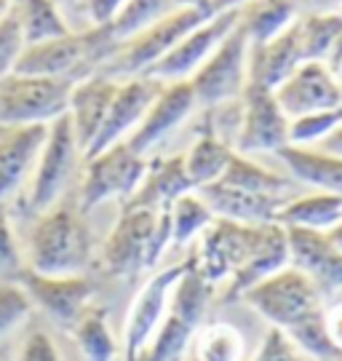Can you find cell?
I'll use <instances>...</instances> for the list:
<instances>
[{"label": "cell", "mask_w": 342, "mask_h": 361, "mask_svg": "<svg viewBox=\"0 0 342 361\" xmlns=\"http://www.w3.org/2000/svg\"><path fill=\"white\" fill-rule=\"evenodd\" d=\"M91 259V233L83 212L51 207L43 212L30 238V271L43 276H80Z\"/></svg>", "instance_id": "obj_1"}, {"label": "cell", "mask_w": 342, "mask_h": 361, "mask_svg": "<svg viewBox=\"0 0 342 361\" xmlns=\"http://www.w3.org/2000/svg\"><path fill=\"white\" fill-rule=\"evenodd\" d=\"M241 300H246V305H252L273 329H281L283 335L324 310V295L318 292V286L292 265L254 284L249 292H243Z\"/></svg>", "instance_id": "obj_2"}, {"label": "cell", "mask_w": 342, "mask_h": 361, "mask_svg": "<svg viewBox=\"0 0 342 361\" xmlns=\"http://www.w3.org/2000/svg\"><path fill=\"white\" fill-rule=\"evenodd\" d=\"M73 80L62 78H32L8 73L0 78V126L22 129L43 123L49 126L56 118L67 116Z\"/></svg>", "instance_id": "obj_3"}, {"label": "cell", "mask_w": 342, "mask_h": 361, "mask_svg": "<svg viewBox=\"0 0 342 361\" xmlns=\"http://www.w3.org/2000/svg\"><path fill=\"white\" fill-rule=\"evenodd\" d=\"M209 19H212V13L206 11L203 6H182V8H174L171 13H166L164 19H158L155 25L142 30L140 35H134L126 43H121V49L113 56V65L104 70V75L110 78L145 75L188 32H193L195 27H201Z\"/></svg>", "instance_id": "obj_4"}, {"label": "cell", "mask_w": 342, "mask_h": 361, "mask_svg": "<svg viewBox=\"0 0 342 361\" xmlns=\"http://www.w3.org/2000/svg\"><path fill=\"white\" fill-rule=\"evenodd\" d=\"M249 46L246 30L238 22L190 78L195 102L216 107L241 97L249 83Z\"/></svg>", "instance_id": "obj_5"}, {"label": "cell", "mask_w": 342, "mask_h": 361, "mask_svg": "<svg viewBox=\"0 0 342 361\" xmlns=\"http://www.w3.org/2000/svg\"><path fill=\"white\" fill-rule=\"evenodd\" d=\"M145 174H147V161L142 155L131 153L126 142L107 147L104 153L86 161L78 209L86 214L110 198H121L126 204L128 198L140 190Z\"/></svg>", "instance_id": "obj_6"}, {"label": "cell", "mask_w": 342, "mask_h": 361, "mask_svg": "<svg viewBox=\"0 0 342 361\" xmlns=\"http://www.w3.org/2000/svg\"><path fill=\"white\" fill-rule=\"evenodd\" d=\"M80 155L83 153H80V147L75 142L70 118L62 116L56 118L54 123H49V134H46L43 150L38 155L32 190H30V209L35 214L49 212L59 201V195L67 188L70 177H73Z\"/></svg>", "instance_id": "obj_7"}, {"label": "cell", "mask_w": 342, "mask_h": 361, "mask_svg": "<svg viewBox=\"0 0 342 361\" xmlns=\"http://www.w3.org/2000/svg\"><path fill=\"white\" fill-rule=\"evenodd\" d=\"M185 268H188V262L155 273L140 289V295L134 297L126 316V329H123V361H140L145 348L150 345V340L169 316L171 292Z\"/></svg>", "instance_id": "obj_8"}, {"label": "cell", "mask_w": 342, "mask_h": 361, "mask_svg": "<svg viewBox=\"0 0 342 361\" xmlns=\"http://www.w3.org/2000/svg\"><path fill=\"white\" fill-rule=\"evenodd\" d=\"M243 118L236 137V153H279L283 145H289V118L276 102V94L265 86L246 83L241 94Z\"/></svg>", "instance_id": "obj_9"}, {"label": "cell", "mask_w": 342, "mask_h": 361, "mask_svg": "<svg viewBox=\"0 0 342 361\" xmlns=\"http://www.w3.org/2000/svg\"><path fill=\"white\" fill-rule=\"evenodd\" d=\"M241 19V8H230L212 16L209 22H203L201 27H195L193 32H188L179 40L171 51L166 54L164 59H158L155 65L145 73L150 78H158L161 83H177V80H190L198 67L212 56L216 46L222 43V38L228 35L233 27Z\"/></svg>", "instance_id": "obj_10"}, {"label": "cell", "mask_w": 342, "mask_h": 361, "mask_svg": "<svg viewBox=\"0 0 342 361\" xmlns=\"http://www.w3.org/2000/svg\"><path fill=\"white\" fill-rule=\"evenodd\" d=\"M164 86L166 83H161L158 78L150 75H137L128 78L126 83H118V91H115L110 110L104 116V123H102L97 140L91 142V147L86 150L83 158L89 161V158L104 153L113 145L126 142L131 137V131L142 123L145 113L150 110V104L155 102V97L164 91Z\"/></svg>", "instance_id": "obj_11"}, {"label": "cell", "mask_w": 342, "mask_h": 361, "mask_svg": "<svg viewBox=\"0 0 342 361\" xmlns=\"http://www.w3.org/2000/svg\"><path fill=\"white\" fill-rule=\"evenodd\" d=\"M254 231L257 225H241V222L214 217V222L201 233L198 249L190 257L193 265L212 286H216L219 281H230L252 246Z\"/></svg>", "instance_id": "obj_12"}, {"label": "cell", "mask_w": 342, "mask_h": 361, "mask_svg": "<svg viewBox=\"0 0 342 361\" xmlns=\"http://www.w3.org/2000/svg\"><path fill=\"white\" fill-rule=\"evenodd\" d=\"M155 222H158L155 209L123 207V214L115 222L113 233L107 235L102 249L104 268L121 279H131L140 271H147V249Z\"/></svg>", "instance_id": "obj_13"}, {"label": "cell", "mask_w": 342, "mask_h": 361, "mask_svg": "<svg viewBox=\"0 0 342 361\" xmlns=\"http://www.w3.org/2000/svg\"><path fill=\"white\" fill-rule=\"evenodd\" d=\"M16 281L32 300V305H40L59 326H70V329L75 326L80 313L91 305V297L97 289L83 273L80 276H43L35 271H22Z\"/></svg>", "instance_id": "obj_14"}, {"label": "cell", "mask_w": 342, "mask_h": 361, "mask_svg": "<svg viewBox=\"0 0 342 361\" xmlns=\"http://www.w3.org/2000/svg\"><path fill=\"white\" fill-rule=\"evenodd\" d=\"M273 94L289 121L342 107V89L324 62H303Z\"/></svg>", "instance_id": "obj_15"}, {"label": "cell", "mask_w": 342, "mask_h": 361, "mask_svg": "<svg viewBox=\"0 0 342 361\" xmlns=\"http://www.w3.org/2000/svg\"><path fill=\"white\" fill-rule=\"evenodd\" d=\"M289 244V265L305 273L321 295L342 289V252L329 241L326 233L283 228Z\"/></svg>", "instance_id": "obj_16"}, {"label": "cell", "mask_w": 342, "mask_h": 361, "mask_svg": "<svg viewBox=\"0 0 342 361\" xmlns=\"http://www.w3.org/2000/svg\"><path fill=\"white\" fill-rule=\"evenodd\" d=\"M195 104L198 102H195V91H193L190 80L166 83L164 91L150 104V110L145 113L142 123L131 131V137L126 140L128 150L145 158L147 150H152L166 134H171L185 118L190 116Z\"/></svg>", "instance_id": "obj_17"}, {"label": "cell", "mask_w": 342, "mask_h": 361, "mask_svg": "<svg viewBox=\"0 0 342 361\" xmlns=\"http://www.w3.org/2000/svg\"><path fill=\"white\" fill-rule=\"evenodd\" d=\"M289 265V244H286V231L279 222H267L257 225L252 238V246L243 257L241 268L233 273L228 289V300H238L243 292H249L254 284H259L262 279L273 273L283 271Z\"/></svg>", "instance_id": "obj_18"}, {"label": "cell", "mask_w": 342, "mask_h": 361, "mask_svg": "<svg viewBox=\"0 0 342 361\" xmlns=\"http://www.w3.org/2000/svg\"><path fill=\"white\" fill-rule=\"evenodd\" d=\"M115 91H118V80L104 73H94V75L78 80L70 91L67 118L73 123V134H75V142L83 155L99 134Z\"/></svg>", "instance_id": "obj_19"}, {"label": "cell", "mask_w": 342, "mask_h": 361, "mask_svg": "<svg viewBox=\"0 0 342 361\" xmlns=\"http://www.w3.org/2000/svg\"><path fill=\"white\" fill-rule=\"evenodd\" d=\"M203 204L212 209L216 219H230V222H241V225H267L276 222L279 212L292 198L283 195H262V193H246L238 188H228L222 182L206 185L198 190Z\"/></svg>", "instance_id": "obj_20"}, {"label": "cell", "mask_w": 342, "mask_h": 361, "mask_svg": "<svg viewBox=\"0 0 342 361\" xmlns=\"http://www.w3.org/2000/svg\"><path fill=\"white\" fill-rule=\"evenodd\" d=\"M305 62L300 46V25L294 22L273 40L249 46V83L279 89L286 78Z\"/></svg>", "instance_id": "obj_21"}, {"label": "cell", "mask_w": 342, "mask_h": 361, "mask_svg": "<svg viewBox=\"0 0 342 361\" xmlns=\"http://www.w3.org/2000/svg\"><path fill=\"white\" fill-rule=\"evenodd\" d=\"M49 126H22L0 140V204L25 182V177L38 164Z\"/></svg>", "instance_id": "obj_22"}, {"label": "cell", "mask_w": 342, "mask_h": 361, "mask_svg": "<svg viewBox=\"0 0 342 361\" xmlns=\"http://www.w3.org/2000/svg\"><path fill=\"white\" fill-rule=\"evenodd\" d=\"M193 193V185L185 174V158L174 155V158H164L147 164V174L142 180L140 190L128 198L123 207H137V209H169L179 195Z\"/></svg>", "instance_id": "obj_23"}, {"label": "cell", "mask_w": 342, "mask_h": 361, "mask_svg": "<svg viewBox=\"0 0 342 361\" xmlns=\"http://www.w3.org/2000/svg\"><path fill=\"white\" fill-rule=\"evenodd\" d=\"M286 164L289 174L318 193H331L342 198V158L321 153L316 147H294L283 145L276 153Z\"/></svg>", "instance_id": "obj_24"}, {"label": "cell", "mask_w": 342, "mask_h": 361, "mask_svg": "<svg viewBox=\"0 0 342 361\" xmlns=\"http://www.w3.org/2000/svg\"><path fill=\"white\" fill-rule=\"evenodd\" d=\"M342 219V198L331 193L297 195L279 212L281 228H300V231L329 233Z\"/></svg>", "instance_id": "obj_25"}, {"label": "cell", "mask_w": 342, "mask_h": 361, "mask_svg": "<svg viewBox=\"0 0 342 361\" xmlns=\"http://www.w3.org/2000/svg\"><path fill=\"white\" fill-rule=\"evenodd\" d=\"M216 182L228 185V188H238L246 193H262V195H283V198H297V182L276 174V171H267L259 164H254L252 158L246 155L233 153L225 174Z\"/></svg>", "instance_id": "obj_26"}, {"label": "cell", "mask_w": 342, "mask_h": 361, "mask_svg": "<svg viewBox=\"0 0 342 361\" xmlns=\"http://www.w3.org/2000/svg\"><path fill=\"white\" fill-rule=\"evenodd\" d=\"M233 153L236 150L225 140H219L214 131L201 134L193 142L190 150H188V155H182L185 158V174L190 180L193 190H201L206 185H214L225 174Z\"/></svg>", "instance_id": "obj_27"}, {"label": "cell", "mask_w": 342, "mask_h": 361, "mask_svg": "<svg viewBox=\"0 0 342 361\" xmlns=\"http://www.w3.org/2000/svg\"><path fill=\"white\" fill-rule=\"evenodd\" d=\"M212 292H214V286L198 273V268L193 265V259H188V268L179 276V281L174 284V292H171L169 313L177 316L179 322H185L195 332L201 326L206 310H209Z\"/></svg>", "instance_id": "obj_28"}, {"label": "cell", "mask_w": 342, "mask_h": 361, "mask_svg": "<svg viewBox=\"0 0 342 361\" xmlns=\"http://www.w3.org/2000/svg\"><path fill=\"white\" fill-rule=\"evenodd\" d=\"M11 8L19 19V27H22L25 46L62 38L67 32H73L54 0H11Z\"/></svg>", "instance_id": "obj_29"}, {"label": "cell", "mask_w": 342, "mask_h": 361, "mask_svg": "<svg viewBox=\"0 0 342 361\" xmlns=\"http://www.w3.org/2000/svg\"><path fill=\"white\" fill-rule=\"evenodd\" d=\"M294 16L292 0H252L249 6H241V27L252 46L273 40L283 32Z\"/></svg>", "instance_id": "obj_30"}, {"label": "cell", "mask_w": 342, "mask_h": 361, "mask_svg": "<svg viewBox=\"0 0 342 361\" xmlns=\"http://www.w3.org/2000/svg\"><path fill=\"white\" fill-rule=\"evenodd\" d=\"M73 335L80 353L86 361H115L118 359V343L107 322V310L104 308H89L80 313V319L73 326Z\"/></svg>", "instance_id": "obj_31"}, {"label": "cell", "mask_w": 342, "mask_h": 361, "mask_svg": "<svg viewBox=\"0 0 342 361\" xmlns=\"http://www.w3.org/2000/svg\"><path fill=\"white\" fill-rule=\"evenodd\" d=\"M174 8H177L174 0H126L121 6V11L113 16V22L104 27L110 30L113 40L121 46L128 38L140 35L142 30L155 25L158 19H164L166 13H171Z\"/></svg>", "instance_id": "obj_32"}, {"label": "cell", "mask_w": 342, "mask_h": 361, "mask_svg": "<svg viewBox=\"0 0 342 361\" xmlns=\"http://www.w3.org/2000/svg\"><path fill=\"white\" fill-rule=\"evenodd\" d=\"M297 25H300V46L305 62H324L331 46L342 38L340 13H313Z\"/></svg>", "instance_id": "obj_33"}, {"label": "cell", "mask_w": 342, "mask_h": 361, "mask_svg": "<svg viewBox=\"0 0 342 361\" xmlns=\"http://www.w3.org/2000/svg\"><path fill=\"white\" fill-rule=\"evenodd\" d=\"M171 214V244H190L195 235H201L212 222L214 214L212 209L203 204L198 193H185L169 207Z\"/></svg>", "instance_id": "obj_34"}, {"label": "cell", "mask_w": 342, "mask_h": 361, "mask_svg": "<svg viewBox=\"0 0 342 361\" xmlns=\"http://www.w3.org/2000/svg\"><path fill=\"white\" fill-rule=\"evenodd\" d=\"M195 361H241L243 359V337L236 326L216 322L203 326L195 337Z\"/></svg>", "instance_id": "obj_35"}, {"label": "cell", "mask_w": 342, "mask_h": 361, "mask_svg": "<svg viewBox=\"0 0 342 361\" xmlns=\"http://www.w3.org/2000/svg\"><path fill=\"white\" fill-rule=\"evenodd\" d=\"M190 340H193L190 326L169 313L166 322L161 324V329L150 340V345L140 356V361H177L182 359V350L188 348Z\"/></svg>", "instance_id": "obj_36"}, {"label": "cell", "mask_w": 342, "mask_h": 361, "mask_svg": "<svg viewBox=\"0 0 342 361\" xmlns=\"http://www.w3.org/2000/svg\"><path fill=\"white\" fill-rule=\"evenodd\" d=\"M340 123H342V107L294 118V121H289V145H294V147H316Z\"/></svg>", "instance_id": "obj_37"}, {"label": "cell", "mask_w": 342, "mask_h": 361, "mask_svg": "<svg viewBox=\"0 0 342 361\" xmlns=\"http://www.w3.org/2000/svg\"><path fill=\"white\" fill-rule=\"evenodd\" d=\"M32 310V300L19 281H0V337L16 329Z\"/></svg>", "instance_id": "obj_38"}, {"label": "cell", "mask_w": 342, "mask_h": 361, "mask_svg": "<svg viewBox=\"0 0 342 361\" xmlns=\"http://www.w3.org/2000/svg\"><path fill=\"white\" fill-rule=\"evenodd\" d=\"M25 49L22 38V27L13 8L0 19V78H6L13 70V62L19 59V54Z\"/></svg>", "instance_id": "obj_39"}, {"label": "cell", "mask_w": 342, "mask_h": 361, "mask_svg": "<svg viewBox=\"0 0 342 361\" xmlns=\"http://www.w3.org/2000/svg\"><path fill=\"white\" fill-rule=\"evenodd\" d=\"M22 273V257H19V246L13 238L11 222L6 214V207L0 204V281H11L19 279Z\"/></svg>", "instance_id": "obj_40"}, {"label": "cell", "mask_w": 342, "mask_h": 361, "mask_svg": "<svg viewBox=\"0 0 342 361\" xmlns=\"http://www.w3.org/2000/svg\"><path fill=\"white\" fill-rule=\"evenodd\" d=\"M252 361H305V359L289 337L283 335L281 329L270 326L265 332V337H262L257 353L252 356Z\"/></svg>", "instance_id": "obj_41"}, {"label": "cell", "mask_w": 342, "mask_h": 361, "mask_svg": "<svg viewBox=\"0 0 342 361\" xmlns=\"http://www.w3.org/2000/svg\"><path fill=\"white\" fill-rule=\"evenodd\" d=\"M16 361H62V353L46 332H32L22 343Z\"/></svg>", "instance_id": "obj_42"}, {"label": "cell", "mask_w": 342, "mask_h": 361, "mask_svg": "<svg viewBox=\"0 0 342 361\" xmlns=\"http://www.w3.org/2000/svg\"><path fill=\"white\" fill-rule=\"evenodd\" d=\"M86 3V13L94 22V27H104L113 22V16L121 11V6L126 0H83Z\"/></svg>", "instance_id": "obj_43"}, {"label": "cell", "mask_w": 342, "mask_h": 361, "mask_svg": "<svg viewBox=\"0 0 342 361\" xmlns=\"http://www.w3.org/2000/svg\"><path fill=\"white\" fill-rule=\"evenodd\" d=\"M324 326H326V335H329L334 350L342 356V300L331 302L329 308L324 305Z\"/></svg>", "instance_id": "obj_44"}, {"label": "cell", "mask_w": 342, "mask_h": 361, "mask_svg": "<svg viewBox=\"0 0 342 361\" xmlns=\"http://www.w3.org/2000/svg\"><path fill=\"white\" fill-rule=\"evenodd\" d=\"M324 65H326V70L331 73V78L337 80V86L342 89V38L331 46V51H329V56L324 59Z\"/></svg>", "instance_id": "obj_45"}, {"label": "cell", "mask_w": 342, "mask_h": 361, "mask_svg": "<svg viewBox=\"0 0 342 361\" xmlns=\"http://www.w3.org/2000/svg\"><path fill=\"white\" fill-rule=\"evenodd\" d=\"M316 150L342 158V123H340V126H337L334 131H331V134L326 137V140H324V142H318V145H316Z\"/></svg>", "instance_id": "obj_46"}, {"label": "cell", "mask_w": 342, "mask_h": 361, "mask_svg": "<svg viewBox=\"0 0 342 361\" xmlns=\"http://www.w3.org/2000/svg\"><path fill=\"white\" fill-rule=\"evenodd\" d=\"M326 235H329L331 244H334V246H337V249L342 252V219L337 222V225H334V228H331L329 233H326Z\"/></svg>", "instance_id": "obj_47"}, {"label": "cell", "mask_w": 342, "mask_h": 361, "mask_svg": "<svg viewBox=\"0 0 342 361\" xmlns=\"http://www.w3.org/2000/svg\"><path fill=\"white\" fill-rule=\"evenodd\" d=\"M11 11V0H0V19Z\"/></svg>", "instance_id": "obj_48"}, {"label": "cell", "mask_w": 342, "mask_h": 361, "mask_svg": "<svg viewBox=\"0 0 342 361\" xmlns=\"http://www.w3.org/2000/svg\"><path fill=\"white\" fill-rule=\"evenodd\" d=\"M203 0H174V6H179V8H182V6H201Z\"/></svg>", "instance_id": "obj_49"}, {"label": "cell", "mask_w": 342, "mask_h": 361, "mask_svg": "<svg viewBox=\"0 0 342 361\" xmlns=\"http://www.w3.org/2000/svg\"><path fill=\"white\" fill-rule=\"evenodd\" d=\"M0 361H8V356H6V353H3V350H0Z\"/></svg>", "instance_id": "obj_50"}, {"label": "cell", "mask_w": 342, "mask_h": 361, "mask_svg": "<svg viewBox=\"0 0 342 361\" xmlns=\"http://www.w3.org/2000/svg\"><path fill=\"white\" fill-rule=\"evenodd\" d=\"M324 361H342V356H334V359H324Z\"/></svg>", "instance_id": "obj_51"}, {"label": "cell", "mask_w": 342, "mask_h": 361, "mask_svg": "<svg viewBox=\"0 0 342 361\" xmlns=\"http://www.w3.org/2000/svg\"><path fill=\"white\" fill-rule=\"evenodd\" d=\"M188 361H195V359H188Z\"/></svg>", "instance_id": "obj_52"}, {"label": "cell", "mask_w": 342, "mask_h": 361, "mask_svg": "<svg viewBox=\"0 0 342 361\" xmlns=\"http://www.w3.org/2000/svg\"><path fill=\"white\" fill-rule=\"evenodd\" d=\"M177 361H182V359H177Z\"/></svg>", "instance_id": "obj_53"}]
</instances>
